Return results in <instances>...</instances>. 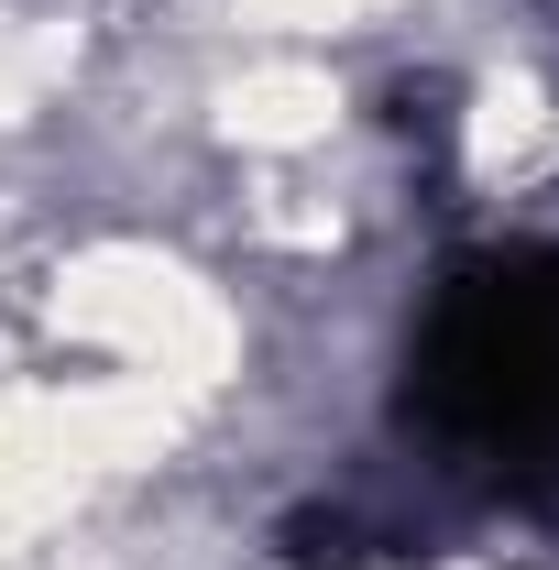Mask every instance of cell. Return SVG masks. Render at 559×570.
<instances>
[{"mask_svg": "<svg viewBox=\"0 0 559 570\" xmlns=\"http://www.w3.org/2000/svg\"><path fill=\"white\" fill-rule=\"evenodd\" d=\"M406 428L439 461L559 494V242L461 253L406 341Z\"/></svg>", "mask_w": 559, "mask_h": 570, "instance_id": "cell-1", "label": "cell"}]
</instances>
